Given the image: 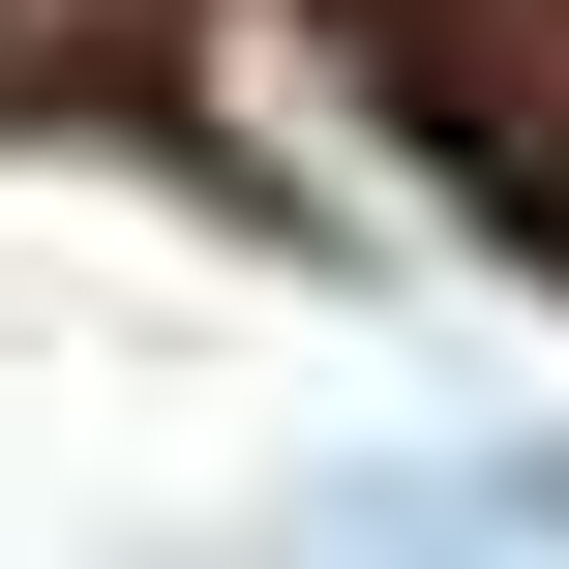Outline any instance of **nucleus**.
<instances>
[{"instance_id":"1","label":"nucleus","mask_w":569,"mask_h":569,"mask_svg":"<svg viewBox=\"0 0 569 569\" xmlns=\"http://www.w3.org/2000/svg\"><path fill=\"white\" fill-rule=\"evenodd\" d=\"M120 30H150V0H0V60H120Z\"/></svg>"}]
</instances>
